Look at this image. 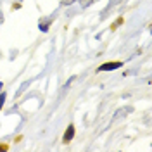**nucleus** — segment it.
I'll return each mask as SVG.
<instances>
[{
    "instance_id": "1",
    "label": "nucleus",
    "mask_w": 152,
    "mask_h": 152,
    "mask_svg": "<svg viewBox=\"0 0 152 152\" xmlns=\"http://www.w3.org/2000/svg\"><path fill=\"white\" fill-rule=\"evenodd\" d=\"M123 66L121 61H109V62H104V64H100L99 68H97V71H114V69H119Z\"/></svg>"
},
{
    "instance_id": "2",
    "label": "nucleus",
    "mask_w": 152,
    "mask_h": 152,
    "mask_svg": "<svg viewBox=\"0 0 152 152\" xmlns=\"http://www.w3.org/2000/svg\"><path fill=\"white\" fill-rule=\"evenodd\" d=\"M74 133H76V128H74V124H68V128H66V132L62 135V143H69L74 138Z\"/></svg>"
},
{
    "instance_id": "3",
    "label": "nucleus",
    "mask_w": 152,
    "mask_h": 152,
    "mask_svg": "<svg viewBox=\"0 0 152 152\" xmlns=\"http://www.w3.org/2000/svg\"><path fill=\"white\" fill-rule=\"evenodd\" d=\"M49 26H50V21H47V23H40L38 30H40L41 33H47V31H49Z\"/></svg>"
},
{
    "instance_id": "4",
    "label": "nucleus",
    "mask_w": 152,
    "mask_h": 152,
    "mask_svg": "<svg viewBox=\"0 0 152 152\" xmlns=\"http://www.w3.org/2000/svg\"><path fill=\"white\" fill-rule=\"evenodd\" d=\"M5 99H7L5 92H0V111H2V107H4V104H5Z\"/></svg>"
},
{
    "instance_id": "5",
    "label": "nucleus",
    "mask_w": 152,
    "mask_h": 152,
    "mask_svg": "<svg viewBox=\"0 0 152 152\" xmlns=\"http://www.w3.org/2000/svg\"><path fill=\"white\" fill-rule=\"evenodd\" d=\"M28 85H30V81H26V83H23V85H21V88L17 90V93H16V95H21L23 92H24L26 88H28Z\"/></svg>"
},
{
    "instance_id": "6",
    "label": "nucleus",
    "mask_w": 152,
    "mask_h": 152,
    "mask_svg": "<svg viewBox=\"0 0 152 152\" xmlns=\"http://www.w3.org/2000/svg\"><path fill=\"white\" fill-rule=\"evenodd\" d=\"M62 4H64V5H69V4H73V0H64Z\"/></svg>"
}]
</instances>
